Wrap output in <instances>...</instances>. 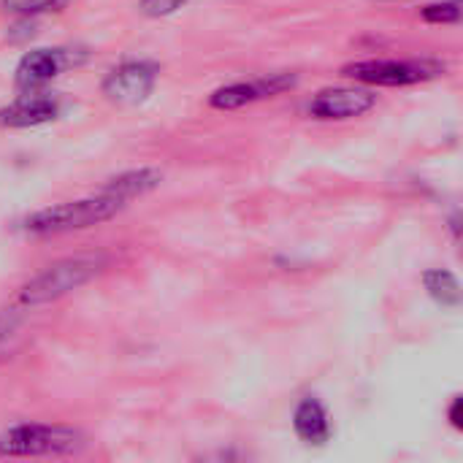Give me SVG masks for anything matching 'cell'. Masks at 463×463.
Returning a JSON list of instances; mask_svg holds the SVG:
<instances>
[{
	"label": "cell",
	"instance_id": "obj_14",
	"mask_svg": "<svg viewBox=\"0 0 463 463\" xmlns=\"http://www.w3.org/2000/svg\"><path fill=\"white\" fill-rule=\"evenodd\" d=\"M461 0H439V3H426L420 8V19L429 24H458L461 22Z\"/></svg>",
	"mask_w": 463,
	"mask_h": 463
},
{
	"label": "cell",
	"instance_id": "obj_15",
	"mask_svg": "<svg viewBox=\"0 0 463 463\" xmlns=\"http://www.w3.org/2000/svg\"><path fill=\"white\" fill-rule=\"evenodd\" d=\"M190 0H138V11L149 19H163L184 8Z\"/></svg>",
	"mask_w": 463,
	"mask_h": 463
},
{
	"label": "cell",
	"instance_id": "obj_1",
	"mask_svg": "<svg viewBox=\"0 0 463 463\" xmlns=\"http://www.w3.org/2000/svg\"><path fill=\"white\" fill-rule=\"evenodd\" d=\"M106 266H109V258L100 255V252L71 255V258L54 260L46 269H41L30 282H24L19 288L16 301L24 309H35V307L60 301L68 293H73V290L84 288L87 282H92Z\"/></svg>",
	"mask_w": 463,
	"mask_h": 463
},
{
	"label": "cell",
	"instance_id": "obj_4",
	"mask_svg": "<svg viewBox=\"0 0 463 463\" xmlns=\"http://www.w3.org/2000/svg\"><path fill=\"white\" fill-rule=\"evenodd\" d=\"M448 65L434 57H404V60H358L342 68L345 79L364 87H412L445 76Z\"/></svg>",
	"mask_w": 463,
	"mask_h": 463
},
{
	"label": "cell",
	"instance_id": "obj_13",
	"mask_svg": "<svg viewBox=\"0 0 463 463\" xmlns=\"http://www.w3.org/2000/svg\"><path fill=\"white\" fill-rule=\"evenodd\" d=\"M71 0H0V11L8 16H24V19H38L46 14H60L68 8Z\"/></svg>",
	"mask_w": 463,
	"mask_h": 463
},
{
	"label": "cell",
	"instance_id": "obj_5",
	"mask_svg": "<svg viewBox=\"0 0 463 463\" xmlns=\"http://www.w3.org/2000/svg\"><path fill=\"white\" fill-rule=\"evenodd\" d=\"M160 79V65L152 60H125L111 68L100 84L103 95L119 106H138L144 103Z\"/></svg>",
	"mask_w": 463,
	"mask_h": 463
},
{
	"label": "cell",
	"instance_id": "obj_3",
	"mask_svg": "<svg viewBox=\"0 0 463 463\" xmlns=\"http://www.w3.org/2000/svg\"><path fill=\"white\" fill-rule=\"evenodd\" d=\"M87 445L84 434L71 426L49 423H19L0 431L3 458H49V456H76Z\"/></svg>",
	"mask_w": 463,
	"mask_h": 463
},
{
	"label": "cell",
	"instance_id": "obj_2",
	"mask_svg": "<svg viewBox=\"0 0 463 463\" xmlns=\"http://www.w3.org/2000/svg\"><path fill=\"white\" fill-rule=\"evenodd\" d=\"M128 203H122L114 195L98 193L90 198H79V201H65V203H54L46 209H38L33 214H27L19 228L30 236H57V233H73V231H87L95 228L100 222H109L111 217H117Z\"/></svg>",
	"mask_w": 463,
	"mask_h": 463
},
{
	"label": "cell",
	"instance_id": "obj_12",
	"mask_svg": "<svg viewBox=\"0 0 463 463\" xmlns=\"http://www.w3.org/2000/svg\"><path fill=\"white\" fill-rule=\"evenodd\" d=\"M423 288L431 296V301H437L445 309H458L463 301V290L458 277L448 269H429L423 277Z\"/></svg>",
	"mask_w": 463,
	"mask_h": 463
},
{
	"label": "cell",
	"instance_id": "obj_7",
	"mask_svg": "<svg viewBox=\"0 0 463 463\" xmlns=\"http://www.w3.org/2000/svg\"><path fill=\"white\" fill-rule=\"evenodd\" d=\"M377 106V92L372 87H326L309 103L307 114L317 122H345L369 114Z\"/></svg>",
	"mask_w": 463,
	"mask_h": 463
},
{
	"label": "cell",
	"instance_id": "obj_8",
	"mask_svg": "<svg viewBox=\"0 0 463 463\" xmlns=\"http://www.w3.org/2000/svg\"><path fill=\"white\" fill-rule=\"evenodd\" d=\"M68 65H76V52L71 49H30L22 54L14 71V81L22 92H38L54 81Z\"/></svg>",
	"mask_w": 463,
	"mask_h": 463
},
{
	"label": "cell",
	"instance_id": "obj_17",
	"mask_svg": "<svg viewBox=\"0 0 463 463\" xmlns=\"http://www.w3.org/2000/svg\"><path fill=\"white\" fill-rule=\"evenodd\" d=\"M448 420L456 431H463V396H453V402L448 407Z\"/></svg>",
	"mask_w": 463,
	"mask_h": 463
},
{
	"label": "cell",
	"instance_id": "obj_9",
	"mask_svg": "<svg viewBox=\"0 0 463 463\" xmlns=\"http://www.w3.org/2000/svg\"><path fill=\"white\" fill-rule=\"evenodd\" d=\"M60 117V100L46 92H24L22 98L11 100L0 109V128L24 130L38 128Z\"/></svg>",
	"mask_w": 463,
	"mask_h": 463
},
{
	"label": "cell",
	"instance_id": "obj_11",
	"mask_svg": "<svg viewBox=\"0 0 463 463\" xmlns=\"http://www.w3.org/2000/svg\"><path fill=\"white\" fill-rule=\"evenodd\" d=\"M160 182H163V171H157V168H133V171H125V174L114 176V179H109L100 187V193L119 198L122 203H130L133 198H141V195L157 190Z\"/></svg>",
	"mask_w": 463,
	"mask_h": 463
},
{
	"label": "cell",
	"instance_id": "obj_16",
	"mask_svg": "<svg viewBox=\"0 0 463 463\" xmlns=\"http://www.w3.org/2000/svg\"><path fill=\"white\" fill-rule=\"evenodd\" d=\"M16 326H19V315L14 312V309H3L0 312V347L8 342V336L16 331Z\"/></svg>",
	"mask_w": 463,
	"mask_h": 463
},
{
	"label": "cell",
	"instance_id": "obj_10",
	"mask_svg": "<svg viewBox=\"0 0 463 463\" xmlns=\"http://www.w3.org/2000/svg\"><path fill=\"white\" fill-rule=\"evenodd\" d=\"M293 431L304 445L312 448H326L334 437V423L326 410V404L317 396H307L298 402L293 412Z\"/></svg>",
	"mask_w": 463,
	"mask_h": 463
},
{
	"label": "cell",
	"instance_id": "obj_6",
	"mask_svg": "<svg viewBox=\"0 0 463 463\" xmlns=\"http://www.w3.org/2000/svg\"><path fill=\"white\" fill-rule=\"evenodd\" d=\"M296 84H298L296 73H288V71L263 73V76H255L250 81H233L225 87H217L209 95V106L217 111H236V109H247L252 103L277 98L288 90H296Z\"/></svg>",
	"mask_w": 463,
	"mask_h": 463
}]
</instances>
